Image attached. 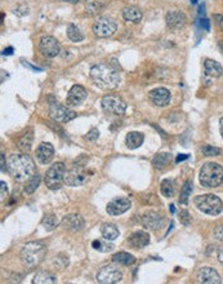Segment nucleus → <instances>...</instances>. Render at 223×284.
<instances>
[{
  "instance_id": "f257e3e1",
  "label": "nucleus",
  "mask_w": 223,
  "mask_h": 284,
  "mask_svg": "<svg viewBox=\"0 0 223 284\" xmlns=\"http://www.w3.org/2000/svg\"><path fill=\"white\" fill-rule=\"evenodd\" d=\"M8 172L17 182L28 181L36 173L34 160L25 154H14L8 159Z\"/></svg>"
},
{
  "instance_id": "f03ea898",
  "label": "nucleus",
  "mask_w": 223,
  "mask_h": 284,
  "mask_svg": "<svg viewBox=\"0 0 223 284\" xmlns=\"http://www.w3.org/2000/svg\"><path fill=\"white\" fill-rule=\"evenodd\" d=\"M91 78L97 87L102 89H115L120 84V74L108 63H98L91 69Z\"/></svg>"
},
{
  "instance_id": "7ed1b4c3",
  "label": "nucleus",
  "mask_w": 223,
  "mask_h": 284,
  "mask_svg": "<svg viewBox=\"0 0 223 284\" xmlns=\"http://www.w3.org/2000/svg\"><path fill=\"white\" fill-rule=\"evenodd\" d=\"M47 256V247L42 242H30L21 250V261L25 267L34 269L44 261Z\"/></svg>"
},
{
  "instance_id": "20e7f679",
  "label": "nucleus",
  "mask_w": 223,
  "mask_h": 284,
  "mask_svg": "<svg viewBox=\"0 0 223 284\" xmlns=\"http://www.w3.org/2000/svg\"><path fill=\"white\" fill-rule=\"evenodd\" d=\"M201 186L208 189H214L222 185L223 182V167L218 163H205L201 167L199 174Z\"/></svg>"
},
{
  "instance_id": "39448f33",
  "label": "nucleus",
  "mask_w": 223,
  "mask_h": 284,
  "mask_svg": "<svg viewBox=\"0 0 223 284\" xmlns=\"http://www.w3.org/2000/svg\"><path fill=\"white\" fill-rule=\"evenodd\" d=\"M194 203L199 211L209 216H218L223 211V203L220 198L213 194L199 195L194 199Z\"/></svg>"
},
{
  "instance_id": "423d86ee",
  "label": "nucleus",
  "mask_w": 223,
  "mask_h": 284,
  "mask_svg": "<svg viewBox=\"0 0 223 284\" xmlns=\"http://www.w3.org/2000/svg\"><path fill=\"white\" fill-rule=\"evenodd\" d=\"M65 174H66V166L61 162L49 167L44 180L49 190H58L65 182Z\"/></svg>"
},
{
  "instance_id": "0eeeda50",
  "label": "nucleus",
  "mask_w": 223,
  "mask_h": 284,
  "mask_svg": "<svg viewBox=\"0 0 223 284\" xmlns=\"http://www.w3.org/2000/svg\"><path fill=\"white\" fill-rule=\"evenodd\" d=\"M102 110L105 111L106 114L112 115H124L126 111V104L125 101L122 97H119L116 94H107L102 98L101 101Z\"/></svg>"
},
{
  "instance_id": "6e6552de",
  "label": "nucleus",
  "mask_w": 223,
  "mask_h": 284,
  "mask_svg": "<svg viewBox=\"0 0 223 284\" xmlns=\"http://www.w3.org/2000/svg\"><path fill=\"white\" fill-rule=\"evenodd\" d=\"M123 279L122 271L114 265H106L97 273V282L101 284H115Z\"/></svg>"
},
{
  "instance_id": "1a4fd4ad",
  "label": "nucleus",
  "mask_w": 223,
  "mask_h": 284,
  "mask_svg": "<svg viewBox=\"0 0 223 284\" xmlns=\"http://www.w3.org/2000/svg\"><path fill=\"white\" fill-rule=\"evenodd\" d=\"M116 28H118V26H116L115 21L108 17L98 18L93 25V31L98 38H108V36H112V35L116 32Z\"/></svg>"
},
{
  "instance_id": "9d476101",
  "label": "nucleus",
  "mask_w": 223,
  "mask_h": 284,
  "mask_svg": "<svg viewBox=\"0 0 223 284\" xmlns=\"http://www.w3.org/2000/svg\"><path fill=\"white\" fill-rule=\"evenodd\" d=\"M49 114L58 123H69L70 120L76 118V114L69 109V106H63L58 102H52L49 106Z\"/></svg>"
},
{
  "instance_id": "9b49d317",
  "label": "nucleus",
  "mask_w": 223,
  "mask_h": 284,
  "mask_svg": "<svg viewBox=\"0 0 223 284\" xmlns=\"http://www.w3.org/2000/svg\"><path fill=\"white\" fill-rule=\"evenodd\" d=\"M39 48L47 58H54L61 52V45L53 36H43L39 43Z\"/></svg>"
},
{
  "instance_id": "f8f14e48",
  "label": "nucleus",
  "mask_w": 223,
  "mask_h": 284,
  "mask_svg": "<svg viewBox=\"0 0 223 284\" xmlns=\"http://www.w3.org/2000/svg\"><path fill=\"white\" fill-rule=\"evenodd\" d=\"M88 181V174L87 172L81 168V167L75 166L73 170H66V174H65V184L67 186L76 187L81 186Z\"/></svg>"
},
{
  "instance_id": "ddd939ff",
  "label": "nucleus",
  "mask_w": 223,
  "mask_h": 284,
  "mask_svg": "<svg viewBox=\"0 0 223 284\" xmlns=\"http://www.w3.org/2000/svg\"><path fill=\"white\" fill-rule=\"evenodd\" d=\"M165 22L168 28H171L172 31H179L187 24V17L181 11H171L165 16Z\"/></svg>"
},
{
  "instance_id": "4468645a",
  "label": "nucleus",
  "mask_w": 223,
  "mask_h": 284,
  "mask_svg": "<svg viewBox=\"0 0 223 284\" xmlns=\"http://www.w3.org/2000/svg\"><path fill=\"white\" fill-rule=\"evenodd\" d=\"M130 207H132V201L128 198H115L108 203L106 211L110 216H119L129 211Z\"/></svg>"
},
{
  "instance_id": "2eb2a0df",
  "label": "nucleus",
  "mask_w": 223,
  "mask_h": 284,
  "mask_svg": "<svg viewBox=\"0 0 223 284\" xmlns=\"http://www.w3.org/2000/svg\"><path fill=\"white\" fill-rule=\"evenodd\" d=\"M149 98H150L151 104L157 106V108H165L168 105L171 104V92L167 89V88L159 87L152 89L149 93Z\"/></svg>"
},
{
  "instance_id": "dca6fc26",
  "label": "nucleus",
  "mask_w": 223,
  "mask_h": 284,
  "mask_svg": "<svg viewBox=\"0 0 223 284\" xmlns=\"http://www.w3.org/2000/svg\"><path fill=\"white\" fill-rule=\"evenodd\" d=\"M142 225L146 227V229L150 230H157L160 229L161 226L164 225V217L163 215H160L159 212L150 211L146 212L145 215L142 216Z\"/></svg>"
},
{
  "instance_id": "f3484780",
  "label": "nucleus",
  "mask_w": 223,
  "mask_h": 284,
  "mask_svg": "<svg viewBox=\"0 0 223 284\" xmlns=\"http://www.w3.org/2000/svg\"><path fill=\"white\" fill-rule=\"evenodd\" d=\"M196 279L199 283L204 284H221L222 279H221L220 274L217 273L212 267H201L199 271L196 273Z\"/></svg>"
},
{
  "instance_id": "a211bd4d",
  "label": "nucleus",
  "mask_w": 223,
  "mask_h": 284,
  "mask_svg": "<svg viewBox=\"0 0 223 284\" xmlns=\"http://www.w3.org/2000/svg\"><path fill=\"white\" fill-rule=\"evenodd\" d=\"M87 98V90L81 85H74L70 89L69 94H67L66 104L69 108H74V106H79L84 100Z\"/></svg>"
},
{
  "instance_id": "6ab92c4d",
  "label": "nucleus",
  "mask_w": 223,
  "mask_h": 284,
  "mask_svg": "<svg viewBox=\"0 0 223 284\" xmlns=\"http://www.w3.org/2000/svg\"><path fill=\"white\" fill-rule=\"evenodd\" d=\"M62 226L65 229L70 230V231H80L83 230L85 222L80 215H69L65 216L62 219Z\"/></svg>"
},
{
  "instance_id": "aec40b11",
  "label": "nucleus",
  "mask_w": 223,
  "mask_h": 284,
  "mask_svg": "<svg viewBox=\"0 0 223 284\" xmlns=\"http://www.w3.org/2000/svg\"><path fill=\"white\" fill-rule=\"evenodd\" d=\"M36 156H38L39 162L42 164H48L52 162L53 156H54V149L49 142H43L38 146L36 150Z\"/></svg>"
},
{
  "instance_id": "412c9836",
  "label": "nucleus",
  "mask_w": 223,
  "mask_h": 284,
  "mask_svg": "<svg viewBox=\"0 0 223 284\" xmlns=\"http://www.w3.org/2000/svg\"><path fill=\"white\" fill-rule=\"evenodd\" d=\"M128 243H129L133 248L141 250V248H145V247L149 246V243H150V235L145 231H136L129 236Z\"/></svg>"
},
{
  "instance_id": "4be33fe9",
  "label": "nucleus",
  "mask_w": 223,
  "mask_h": 284,
  "mask_svg": "<svg viewBox=\"0 0 223 284\" xmlns=\"http://www.w3.org/2000/svg\"><path fill=\"white\" fill-rule=\"evenodd\" d=\"M123 17L124 20L128 22H133V24H138L142 20L143 14L142 11H141L138 7H133V5H129V7H125L123 9Z\"/></svg>"
},
{
  "instance_id": "5701e85b",
  "label": "nucleus",
  "mask_w": 223,
  "mask_h": 284,
  "mask_svg": "<svg viewBox=\"0 0 223 284\" xmlns=\"http://www.w3.org/2000/svg\"><path fill=\"white\" fill-rule=\"evenodd\" d=\"M204 71L206 75L213 78H220L223 74V67L220 62H217L214 59H205L204 62Z\"/></svg>"
},
{
  "instance_id": "b1692460",
  "label": "nucleus",
  "mask_w": 223,
  "mask_h": 284,
  "mask_svg": "<svg viewBox=\"0 0 223 284\" xmlns=\"http://www.w3.org/2000/svg\"><path fill=\"white\" fill-rule=\"evenodd\" d=\"M143 140H145V137H143L141 132H129V133L126 135L125 143L130 150H134L138 149V147L142 145Z\"/></svg>"
},
{
  "instance_id": "393cba45",
  "label": "nucleus",
  "mask_w": 223,
  "mask_h": 284,
  "mask_svg": "<svg viewBox=\"0 0 223 284\" xmlns=\"http://www.w3.org/2000/svg\"><path fill=\"white\" fill-rule=\"evenodd\" d=\"M101 232H102V236L105 238V240H110V242H112V240H115L116 238H119V229L116 227L114 224H103L101 227Z\"/></svg>"
},
{
  "instance_id": "a878e982",
  "label": "nucleus",
  "mask_w": 223,
  "mask_h": 284,
  "mask_svg": "<svg viewBox=\"0 0 223 284\" xmlns=\"http://www.w3.org/2000/svg\"><path fill=\"white\" fill-rule=\"evenodd\" d=\"M171 164V154L169 153H159L155 155L152 160V166L155 170H164Z\"/></svg>"
},
{
  "instance_id": "bb28decb",
  "label": "nucleus",
  "mask_w": 223,
  "mask_h": 284,
  "mask_svg": "<svg viewBox=\"0 0 223 284\" xmlns=\"http://www.w3.org/2000/svg\"><path fill=\"white\" fill-rule=\"evenodd\" d=\"M112 260H114V262L124 265V266H130L136 262V257L128 252H118L112 256Z\"/></svg>"
},
{
  "instance_id": "cd10ccee",
  "label": "nucleus",
  "mask_w": 223,
  "mask_h": 284,
  "mask_svg": "<svg viewBox=\"0 0 223 284\" xmlns=\"http://www.w3.org/2000/svg\"><path fill=\"white\" fill-rule=\"evenodd\" d=\"M34 284H53L57 283L56 277L50 273H47V271H40L34 277Z\"/></svg>"
},
{
  "instance_id": "c85d7f7f",
  "label": "nucleus",
  "mask_w": 223,
  "mask_h": 284,
  "mask_svg": "<svg viewBox=\"0 0 223 284\" xmlns=\"http://www.w3.org/2000/svg\"><path fill=\"white\" fill-rule=\"evenodd\" d=\"M32 140H34L32 131H28L27 133H25L21 139H20V141H18V149L21 150V151H24V153L27 154L28 151L31 150Z\"/></svg>"
},
{
  "instance_id": "c756f323",
  "label": "nucleus",
  "mask_w": 223,
  "mask_h": 284,
  "mask_svg": "<svg viewBox=\"0 0 223 284\" xmlns=\"http://www.w3.org/2000/svg\"><path fill=\"white\" fill-rule=\"evenodd\" d=\"M67 38L70 39L71 42L74 43H79V42H83L84 40V34L81 32V30L77 26H75V25L70 24L69 26H67Z\"/></svg>"
},
{
  "instance_id": "7c9ffc66",
  "label": "nucleus",
  "mask_w": 223,
  "mask_h": 284,
  "mask_svg": "<svg viewBox=\"0 0 223 284\" xmlns=\"http://www.w3.org/2000/svg\"><path fill=\"white\" fill-rule=\"evenodd\" d=\"M40 181H42L40 174L39 173L34 174V176H32L27 182H26V186H25V193H26V194H32V193L38 189L39 185H40Z\"/></svg>"
},
{
  "instance_id": "2f4dec72",
  "label": "nucleus",
  "mask_w": 223,
  "mask_h": 284,
  "mask_svg": "<svg viewBox=\"0 0 223 284\" xmlns=\"http://www.w3.org/2000/svg\"><path fill=\"white\" fill-rule=\"evenodd\" d=\"M161 194L164 195L165 198H172L174 194V182L169 178H165V180L161 181L160 185Z\"/></svg>"
},
{
  "instance_id": "473e14b6",
  "label": "nucleus",
  "mask_w": 223,
  "mask_h": 284,
  "mask_svg": "<svg viewBox=\"0 0 223 284\" xmlns=\"http://www.w3.org/2000/svg\"><path fill=\"white\" fill-rule=\"evenodd\" d=\"M42 224H43V226L46 227V230H48V231H52V230H54L57 226L59 225V221L57 220L56 216L50 213V215L44 216V219H43Z\"/></svg>"
},
{
  "instance_id": "72a5a7b5",
  "label": "nucleus",
  "mask_w": 223,
  "mask_h": 284,
  "mask_svg": "<svg viewBox=\"0 0 223 284\" xmlns=\"http://www.w3.org/2000/svg\"><path fill=\"white\" fill-rule=\"evenodd\" d=\"M103 11H105V4H102L101 1H94L87 7L88 16H97Z\"/></svg>"
},
{
  "instance_id": "f704fd0d",
  "label": "nucleus",
  "mask_w": 223,
  "mask_h": 284,
  "mask_svg": "<svg viewBox=\"0 0 223 284\" xmlns=\"http://www.w3.org/2000/svg\"><path fill=\"white\" fill-rule=\"evenodd\" d=\"M191 191H192V182L191 181H186V184L182 187L181 198H179V201H181L182 204H187L188 198L191 195Z\"/></svg>"
},
{
  "instance_id": "c9c22d12",
  "label": "nucleus",
  "mask_w": 223,
  "mask_h": 284,
  "mask_svg": "<svg viewBox=\"0 0 223 284\" xmlns=\"http://www.w3.org/2000/svg\"><path fill=\"white\" fill-rule=\"evenodd\" d=\"M108 242H110V240H106V242H103V240H94V242L92 243V246H93L94 250L99 251V252H110V251H112L114 246L110 244Z\"/></svg>"
},
{
  "instance_id": "e433bc0d",
  "label": "nucleus",
  "mask_w": 223,
  "mask_h": 284,
  "mask_svg": "<svg viewBox=\"0 0 223 284\" xmlns=\"http://www.w3.org/2000/svg\"><path fill=\"white\" fill-rule=\"evenodd\" d=\"M222 153V150L218 149V147H214V146L206 145L202 147V154L205 156H218Z\"/></svg>"
},
{
  "instance_id": "4c0bfd02",
  "label": "nucleus",
  "mask_w": 223,
  "mask_h": 284,
  "mask_svg": "<svg viewBox=\"0 0 223 284\" xmlns=\"http://www.w3.org/2000/svg\"><path fill=\"white\" fill-rule=\"evenodd\" d=\"M98 136H99V132H98V129L93 128L88 132V135L85 136V140H88V141H96V140L98 139Z\"/></svg>"
},
{
  "instance_id": "58836bf2",
  "label": "nucleus",
  "mask_w": 223,
  "mask_h": 284,
  "mask_svg": "<svg viewBox=\"0 0 223 284\" xmlns=\"http://www.w3.org/2000/svg\"><path fill=\"white\" fill-rule=\"evenodd\" d=\"M179 216H181L179 220H181L183 225H188V224H190V215H188L187 211H181V215Z\"/></svg>"
},
{
  "instance_id": "ea45409f",
  "label": "nucleus",
  "mask_w": 223,
  "mask_h": 284,
  "mask_svg": "<svg viewBox=\"0 0 223 284\" xmlns=\"http://www.w3.org/2000/svg\"><path fill=\"white\" fill-rule=\"evenodd\" d=\"M213 18H214V22H216V25L218 26V28L223 30V16L222 14H214V16H213Z\"/></svg>"
},
{
  "instance_id": "a19ab883",
  "label": "nucleus",
  "mask_w": 223,
  "mask_h": 284,
  "mask_svg": "<svg viewBox=\"0 0 223 284\" xmlns=\"http://www.w3.org/2000/svg\"><path fill=\"white\" fill-rule=\"evenodd\" d=\"M214 236H216L218 240H223V226H218V227L214 230Z\"/></svg>"
},
{
  "instance_id": "79ce46f5",
  "label": "nucleus",
  "mask_w": 223,
  "mask_h": 284,
  "mask_svg": "<svg viewBox=\"0 0 223 284\" xmlns=\"http://www.w3.org/2000/svg\"><path fill=\"white\" fill-rule=\"evenodd\" d=\"M0 185H1V193H0V197H1V200H3L4 198L8 197V187L4 181H1V184Z\"/></svg>"
},
{
  "instance_id": "37998d69",
  "label": "nucleus",
  "mask_w": 223,
  "mask_h": 284,
  "mask_svg": "<svg viewBox=\"0 0 223 284\" xmlns=\"http://www.w3.org/2000/svg\"><path fill=\"white\" fill-rule=\"evenodd\" d=\"M0 160H1V172H5V170H8V166H5V162H4V155L1 154L0 156Z\"/></svg>"
},
{
  "instance_id": "c03bdc74",
  "label": "nucleus",
  "mask_w": 223,
  "mask_h": 284,
  "mask_svg": "<svg viewBox=\"0 0 223 284\" xmlns=\"http://www.w3.org/2000/svg\"><path fill=\"white\" fill-rule=\"evenodd\" d=\"M200 24H201V26H204V28H205V30H209V21H208V20L202 18Z\"/></svg>"
},
{
  "instance_id": "a18cd8bd",
  "label": "nucleus",
  "mask_w": 223,
  "mask_h": 284,
  "mask_svg": "<svg viewBox=\"0 0 223 284\" xmlns=\"http://www.w3.org/2000/svg\"><path fill=\"white\" fill-rule=\"evenodd\" d=\"M218 260H220L221 263H223V246L218 250Z\"/></svg>"
},
{
  "instance_id": "49530a36",
  "label": "nucleus",
  "mask_w": 223,
  "mask_h": 284,
  "mask_svg": "<svg viewBox=\"0 0 223 284\" xmlns=\"http://www.w3.org/2000/svg\"><path fill=\"white\" fill-rule=\"evenodd\" d=\"M188 155H186V154H182V155H178L177 156V163H179V162H182V160L187 159Z\"/></svg>"
},
{
  "instance_id": "de8ad7c7",
  "label": "nucleus",
  "mask_w": 223,
  "mask_h": 284,
  "mask_svg": "<svg viewBox=\"0 0 223 284\" xmlns=\"http://www.w3.org/2000/svg\"><path fill=\"white\" fill-rule=\"evenodd\" d=\"M66 3H71V4H76V3H81V1H87V0H63Z\"/></svg>"
},
{
  "instance_id": "09e8293b",
  "label": "nucleus",
  "mask_w": 223,
  "mask_h": 284,
  "mask_svg": "<svg viewBox=\"0 0 223 284\" xmlns=\"http://www.w3.org/2000/svg\"><path fill=\"white\" fill-rule=\"evenodd\" d=\"M4 55H12V48H8V49H4Z\"/></svg>"
},
{
  "instance_id": "8fccbe9b",
  "label": "nucleus",
  "mask_w": 223,
  "mask_h": 284,
  "mask_svg": "<svg viewBox=\"0 0 223 284\" xmlns=\"http://www.w3.org/2000/svg\"><path fill=\"white\" fill-rule=\"evenodd\" d=\"M220 124H221V135H222V137H223V118L221 119Z\"/></svg>"
},
{
  "instance_id": "3c124183",
  "label": "nucleus",
  "mask_w": 223,
  "mask_h": 284,
  "mask_svg": "<svg viewBox=\"0 0 223 284\" xmlns=\"http://www.w3.org/2000/svg\"><path fill=\"white\" fill-rule=\"evenodd\" d=\"M220 48H221V51H222V53H223V40H221V42H220Z\"/></svg>"
},
{
  "instance_id": "603ef678",
  "label": "nucleus",
  "mask_w": 223,
  "mask_h": 284,
  "mask_svg": "<svg viewBox=\"0 0 223 284\" xmlns=\"http://www.w3.org/2000/svg\"><path fill=\"white\" fill-rule=\"evenodd\" d=\"M191 1H192V3H194V4L198 3V0H191Z\"/></svg>"
}]
</instances>
